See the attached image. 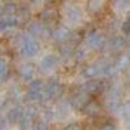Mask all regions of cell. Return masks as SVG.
<instances>
[{"instance_id":"d4e9b609","label":"cell","mask_w":130,"mask_h":130,"mask_svg":"<svg viewBox=\"0 0 130 130\" xmlns=\"http://www.w3.org/2000/svg\"><path fill=\"white\" fill-rule=\"evenodd\" d=\"M129 61H130L129 56H126V57L124 56V57H121L120 60L117 61V64H116V65H117V68H118V69H125V68L127 67V65H129Z\"/></svg>"},{"instance_id":"30bf717a","label":"cell","mask_w":130,"mask_h":130,"mask_svg":"<svg viewBox=\"0 0 130 130\" xmlns=\"http://www.w3.org/2000/svg\"><path fill=\"white\" fill-rule=\"evenodd\" d=\"M107 65H108V64L104 62V61H96L95 64L87 67V69H86L85 73H86V75H87V77L94 78V77H96V75L103 74V72H104V69H105Z\"/></svg>"},{"instance_id":"1f68e13d","label":"cell","mask_w":130,"mask_h":130,"mask_svg":"<svg viewBox=\"0 0 130 130\" xmlns=\"http://www.w3.org/2000/svg\"><path fill=\"white\" fill-rule=\"evenodd\" d=\"M3 8H4V7H3L2 4H0V13H3Z\"/></svg>"},{"instance_id":"f546056e","label":"cell","mask_w":130,"mask_h":130,"mask_svg":"<svg viewBox=\"0 0 130 130\" xmlns=\"http://www.w3.org/2000/svg\"><path fill=\"white\" fill-rule=\"evenodd\" d=\"M115 127H116V125H109V124L103 125V129H115Z\"/></svg>"},{"instance_id":"8992f818","label":"cell","mask_w":130,"mask_h":130,"mask_svg":"<svg viewBox=\"0 0 130 130\" xmlns=\"http://www.w3.org/2000/svg\"><path fill=\"white\" fill-rule=\"evenodd\" d=\"M72 38V31L67 26H60L52 32V39L56 43H67Z\"/></svg>"},{"instance_id":"d6986e66","label":"cell","mask_w":130,"mask_h":130,"mask_svg":"<svg viewBox=\"0 0 130 130\" xmlns=\"http://www.w3.org/2000/svg\"><path fill=\"white\" fill-rule=\"evenodd\" d=\"M56 16H57V13L53 8H44L39 14V17L43 21H52L53 18H56Z\"/></svg>"},{"instance_id":"9a60e30c","label":"cell","mask_w":130,"mask_h":130,"mask_svg":"<svg viewBox=\"0 0 130 130\" xmlns=\"http://www.w3.org/2000/svg\"><path fill=\"white\" fill-rule=\"evenodd\" d=\"M105 5V0H89L87 2V10L92 14L99 13L100 10H103Z\"/></svg>"},{"instance_id":"7c38bea8","label":"cell","mask_w":130,"mask_h":130,"mask_svg":"<svg viewBox=\"0 0 130 130\" xmlns=\"http://www.w3.org/2000/svg\"><path fill=\"white\" fill-rule=\"evenodd\" d=\"M17 25V20L16 16H9L4 14L3 17H0V31H7V30H12Z\"/></svg>"},{"instance_id":"ba28073f","label":"cell","mask_w":130,"mask_h":130,"mask_svg":"<svg viewBox=\"0 0 130 130\" xmlns=\"http://www.w3.org/2000/svg\"><path fill=\"white\" fill-rule=\"evenodd\" d=\"M89 100H90V95H89L87 92L82 91V92H79V94H77V95H74V96L72 98L70 104H72L73 108H75V109L82 111L83 107L89 103Z\"/></svg>"},{"instance_id":"d6a6232c","label":"cell","mask_w":130,"mask_h":130,"mask_svg":"<svg viewBox=\"0 0 130 130\" xmlns=\"http://www.w3.org/2000/svg\"><path fill=\"white\" fill-rule=\"evenodd\" d=\"M44 2H48V3H51V2H55V0H44Z\"/></svg>"},{"instance_id":"5bb4252c","label":"cell","mask_w":130,"mask_h":130,"mask_svg":"<svg viewBox=\"0 0 130 130\" xmlns=\"http://www.w3.org/2000/svg\"><path fill=\"white\" fill-rule=\"evenodd\" d=\"M29 32L35 37V38H40V37H46L47 35V29L43 26L42 24L39 22H35V24H31L30 27H29Z\"/></svg>"},{"instance_id":"44dd1931","label":"cell","mask_w":130,"mask_h":130,"mask_svg":"<svg viewBox=\"0 0 130 130\" xmlns=\"http://www.w3.org/2000/svg\"><path fill=\"white\" fill-rule=\"evenodd\" d=\"M115 8L118 12H125L130 9V0H115Z\"/></svg>"},{"instance_id":"cb8c5ba5","label":"cell","mask_w":130,"mask_h":130,"mask_svg":"<svg viewBox=\"0 0 130 130\" xmlns=\"http://www.w3.org/2000/svg\"><path fill=\"white\" fill-rule=\"evenodd\" d=\"M7 74H8V67H7V64H5V61L0 60V81H3L7 77Z\"/></svg>"},{"instance_id":"277c9868","label":"cell","mask_w":130,"mask_h":130,"mask_svg":"<svg viewBox=\"0 0 130 130\" xmlns=\"http://www.w3.org/2000/svg\"><path fill=\"white\" fill-rule=\"evenodd\" d=\"M86 43H87V46L92 50H100V48L104 47L105 40L99 31L92 30V31L89 32V35L86 37Z\"/></svg>"},{"instance_id":"836d02e7","label":"cell","mask_w":130,"mask_h":130,"mask_svg":"<svg viewBox=\"0 0 130 130\" xmlns=\"http://www.w3.org/2000/svg\"><path fill=\"white\" fill-rule=\"evenodd\" d=\"M127 56H129V59H130V52H129V55H127Z\"/></svg>"},{"instance_id":"6da1fadb","label":"cell","mask_w":130,"mask_h":130,"mask_svg":"<svg viewBox=\"0 0 130 130\" xmlns=\"http://www.w3.org/2000/svg\"><path fill=\"white\" fill-rule=\"evenodd\" d=\"M39 50H40L39 43L32 38H24L22 43H21V52H22L24 56H26V57L37 56Z\"/></svg>"},{"instance_id":"83f0119b","label":"cell","mask_w":130,"mask_h":130,"mask_svg":"<svg viewBox=\"0 0 130 130\" xmlns=\"http://www.w3.org/2000/svg\"><path fill=\"white\" fill-rule=\"evenodd\" d=\"M122 31L125 32V34H130V16H129V18L125 21V22L122 24Z\"/></svg>"},{"instance_id":"f1b7e54d","label":"cell","mask_w":130,"mask_h":130,"mask_svg":"<svg viewBox=\"0 0 130 130\" xmlns=\"http://www.w3.org/2000/svg\"><path fill=\"white\" fill-rule=\"evenodd\" d=\"M67 129H69V130H70V129H81V126L77 125V124H70V125L67 126Z\"/></svg>"},{"instance_id":"4316f807","label":"cell","mask_w":130,"mask_h":130,"mask_svg":"<svg viewBox=\"0 0 130 130\" xmlns=\"http://www.w3.org/2000/svg\"><path fill=\"white\" fill-rule=\"evenodd\" d=\"M122 115H124V117H126V118L130 120V100H127L125 103V105L122 108Z\"/></svg>"},{"instance_id":"4fadbf2b","label":"cell","mask_w":130,"mask_h":130,"mask_svg":"<svg viewBox=\"0 0 130 130\" xmlns=\"http://www.w3.org/2000/svg\"><path fill=\"white\" fill-rule=\"evenodd\" d=\"M24 109L21 107H14L12 108V109L9 111L8 113V121L10 124H18L21 120H22V117H24Z\"/></svg>"},{"instance_id":"7402d4cb","label":"cell","mask_w":130,"mask_h":130,"mask_svg":"<svg viewBox=\"0 0 130 130\" xmlns=\"http://www.w3.org/2000/svg\"><path fill=\"white\" fill-rule=\"evenodd\" d=\"M17 10H18V8H17L16 4H13V3H7V4L4 5V8H3V13H4V14H9V16H16Z\"/></svg>"},{"instance_id":"484cf974","label":"cell","mask_w":130,"mask_h":130,"mask_svg":"<svg viewBox=\"0 0 130 130\" xmlns=\"http://www.w3.org/2000/svg\"><path fill=\"white\" fill-rule=\"evenodd\" d=\"M86 57H87V51L86 50H78L77 52H75V60L77 61H82Z\"/></svg>"},{"instance_id":"2e32d148","label":"cell","mask_w":130,"mask_h":130,"mask_svg":"<svg viewBox=\"0 0 130 130\" xmlns=\"http://www.w3.org/2000/svg\"><path fill=\"white\" fill-rule=\"evenodd\" d=\"M16 20H17V25H24L30 20V10L26 8H21L17 10L16 13Z\"/></svg>"},{"instance_id":"8fae6325","label":"cell","mask_w":130,"mask_h":130,"mask_svg":"<svg viewBox=\"0 0 130 130\" xmlns=\"http://www.w3.org/2000/svg\"><path fill=\"white\" fill-rule=\"evenodd\" d=\"M83 113L87 115V116H91V117H98L102 115V107L100 104L95 102V100H89V103L83 107Z\"/></svg>"},{"instance_id":"603a6c76","label":"cell","mask_w":130,"mask_h":130,"mask_svg":"<svg viewBox=\"0 0 130 130\" xmlns=\"http://www.w3.org/2000/svg\"><path fill=\"white\" fill-rule=\"evenodd\" d=\"M55 113H56V116H57L59 118H64L65 116L68 115V108H67V105H65V104H59L57 108L55 109Z\"/></svg>"},{"instance_id":"ffe728a7","label":"cell","mask_w":130,"mask_h":130,"mask_svg":"<svg viewBox=\"0 0 130 130\" xmlns=\"http://www.w3.org/2000/svg\"><path fill=\"white\" fill-rule=\"evenodd\" d=\"M43 90H44V85L39 79L31 81L29 85V91H31V92H42Z\"/></svg>"},{"instance_id":"7a4b0ae2","label":"cell","mask_w":130,"mask_h":130,"mask_svg":"<svg viewBox=\"0 0 130 130\" xmlns=\"http://www.w3.org/2000/svg\"><path fill=\"white\" fill-rule=\"evenodd\" d=\"M105 105L111 112H118L121 108V94L117 90H111L107 92Z\"/></svg>"},{"instance_id":"5b68a950","label":"cell","mask_w":130,"mask_h":130,"mask_svg":"<svg viewBox=\"0 0 130 130\" xmlns=\"http://www.w3.org/2000/svg\"><path fill=\"white\" fill-rule=\"evenodd\" d=\"M64 16H65V21L72 26L78 25L82 21V13L77 7H68L67 9H65Z\"/></svg>"},{"instance_id":"9c48e42d","label":"cell","mask_w":130,"mask_h":130,"mask_svg":"<svg viewBox=\"0 0 130 130\" xmlns=\"http://www.w3.org/2000/svg\"><path fill=\"white\" fill-rule=\"evenodd\" d=\"M105 89V85L102 81H98V79H92L89 81L85 85V92H87L89 95H95V94H100L103 92Z\"/></svg>"},{"instance_id":"4dcf8cb0","label":"cell","mask_w":130,"mask_h":130,"mask_svg":"<svg viewBox=\"0 0 130 130\" xmlns=\"http://www.w3.org/2000/svg\"><path fill=\"white\" fill-rule=\"evenodd\" d=\"M4 104V102H3V98H0V107H2Z\"/></svg>"},{"instance_id":"ac0fdd59","label":"cell","mask_w":130,"mask_h":130,"mask_svg":"<svg viewBox=\"0 0 130 130\" xmlns=\"http://www.w3.org/2000/svg\"><path fill=\"white\" fill-rule=\"evenodd\" d=\"M125 46V39L122 37H113L109 42V47L112 51H120Z\"/></svg>"},{"instance_id":"3957f363","label":"cell","mask_w":130,"mask_h":130,"mask_svg":"<svg viewBox=\"0 0 130 130\" xmlns=\"http://www.w3.org/2000/svg\"><path fill=\"white\" fill-rule=\"evenodd\" d=\"M62 90H64L62 85H60L56 81H53V82L51 81V82H48L44 86L43 92H44L47 100H56V99H59V98L62 95Z\"/></svg>"},{"instance_id":"e575fe53","label":"cell","mask_w":130,"mask_h":130,"mask_svg":"<svg viewBox=\"0 0 130 130\" xmlns=\"http://www.w3.org/2000/svg\"><path fill=\"white\" fill-rule=\"evenodd\" d=\"M3 2H9V0H3Z\"/></svg>"},{"instance_id":"52a82bcc","label":"cell","mask_w":130,"mask_h":130,"mask_svg":"<svg viewBox=\"0 0 130 130\" xmlns=\"http://www.w3.org/2000/svg\"><path fill=\"white\" fill-rule=\"evenodd\" d=\"M59 65V57L55 56V55H47L42 59L40 61V69L42 72L44 73H48V72H52L53 69H56V67Z\"/></svg>"},{"instance_id":"e0dca14e","label":"cell","mask_w":130,"mask_h":130,"mask_svg":"<svg viewBox=\"0 0 130 130\" xmlns=\"http://www.w3.org/2000/svg\"><path fill=\"white\" fill-rule=\"evenodd\" d=\"M32 74H34V67L31 64H25L20 68V75L24 79H31Z\"/></svg>"}]
</instances>
